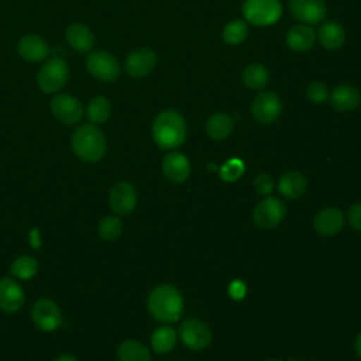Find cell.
<instances>
[{
  "label": "cell",
  "mask_w": 361,
  "mask_h": 361,
  "mask_svg": "<svg viewBox=\"0 0 361 361\" xmlns=\"http://www.w3.org/2000/svg\"><path fill=\"white\" fill-rule=\"evenodd\" d=\"M316 31L307 24H296L286 32V45L296 52H305L313 48L316 42Z\"/></svg>",
  "instance_id": "44dd1931"
},
{
  "label": "cell",
  "mask_w": 361,
  "mask_h": 361,
  "mask_svg": "<svg viewBox=\"0 0 361 361\" xmlns=\"http://www.w3.org/2000/svg\"><path fill=\"white\" fill-rule=\"evenodd\" d=\"M244 173V162L238 158H231L220 168V178L226 182L237 180Z\"/></svg>",
  "instance_id": "1f68e13d"
},
{
  "label": "cell",
  "mask_w": 361,
  "mask_h": 361,
  "mask_svg": "<svg viewBox=\"0 0 361 361\" xmlns=\"http://www.w3.org/2000/svg\"><path fill=\"white\" fill-rule=\"evenodd\" d=\"M54 361H78V358L75 355H72V354H61Z\"/></svg>",
  "instance_id": "8d00e7d4"
},
{
  "label": "cell",
  "mask_w": 361,
  "mask_h": 361,
  "mask_svg": "<svg viewBox=\"0 0 361 361\" xmlns=\"http://www.w3.org/2000/svg\"><path fill=\"white\" fill-rule=\"evenodd\" d=\"M329 96H330V92H329L327 86L320 82H313L306 89V97L312 103H316V104L324 103L329 99Z\"/></svg>",
  "instance_id": "d6a6232c"
},
{
  "label": "cell",
  "mask_w": 361,
  "mask_h": 361,
  "mask_svg": "<svg viewBox=\"0 0 361 361\" xmlns=\"http://www.w3.org/2000/svg\"><path fill=\"white\" fill-rule=\"evenodd\" d=\"M99 235L106 241H113L120 237L123 231V223L116 216H106L99 221L97 226Z\"/></svg>",
  "instance_id": "4dcf8cb0"
},
{
  "label": "cell",
  "mask_w": 361,
  "mask_h": 361,
  "mask_svg": "<svg viewBox=\"0 0 361 361\" xmlns=\"http://www.w3.org/2000/svg\"><path fill=\"white\" fill-rule=\"evenodd\" d=\"M314 228L323 235H336L344 226V213L337 207H326L314 217Z\"/></svg>",
  "instance_id": "ac0fdd59"
},
{
  "label": "cell",
  "mask_w": 361,
  "mask_h": 361,
  "mask_svg": "<svg viewBox=\"0 0 361 361\" xmlns=\"http://www.w3.org/2000/svg\"><path fill=\"white\" fill-rule=\"evenodd\" d=\"M118 361H151L149 350L137 340H126L117 348Z\"/></svg>",
  "instance_id": "4316f807"
},
{
  "label": "cell",
  "mask_w": 361,
  "mask_h": 361,
  "mask_svg": "<svg viewBox=\"0 0 361 361\" xmlns=\"http://www.w3.org/2000/svg\"><path fill=\"white\" fill-rule=\"evenodd\" d=\"M354 348H355V351H357V354H358V357L361 358V333L355 337V341H354Z\"/></svg>",
  "instance_id": "f35d334b"
},
{
  "label": "cell",
  "mask_w": 361,
  "mask_h": 361,
  "mask_svg": "<svg viewBox=\"0 0 361 361\" xmlns=\"http://www.w3.org/2000/svg\"><path fill=\"white\" fill-rule=\"evenodd\" d=\"M316 35L319 42L330 51L341 48L345 41V31L337 21H324Z\"/></svg>",
  "instance_id": "7402d4cb"
},
{
  "label": "cell",
  "mask_w": 361,
  "mask_h": 361,
  "mask_svg": "<svg viewBox=\"0 0 361 361\" xmlns=\"http://www.w3.org/2000/svg\"><path fill=\"white\" fill-rule=\"evenodd\" d=\"M223 39L228 45H238L241 44L248 35L247 23L243 20H233L228 21L223 28Z\"/></svg>",
  "instance_id": "f546056e"
},
{
  "label": "cell",
  "mask_w": 361,
  "mask_h": 361,
  "mask_svg": "<svg viewBox=\"0 0 361 361\" xmlns=\"http://www.w3.org/2000/svg\"><path fill=\"white\" fill-rule=\"evenodd\" d=\"M69 47L78 52H90L94 47V35L83 23H72L65 31Z\"/></svg>",
  "instance_id": "ffe728a7"
},
{
  "label": "cell",
  "mask_w": 361,
  "mask_h": 361,
  "mask_svg": "<svg viewBox=\"0 0 361 361\" xmlns=\"http://www.w3.org/2000/svg\"><path fill=\"white\" fill-rule=\"evenodd\" d=\"M72 151L85 162H96L102 159L107 149V141L103 131L92 123L82 124L75 128L71 137Z\"/></svg>",
  "instance_id": "3957f363"
},
{
  "label": "cell",
  "mask_w": 361,
  "mask_h": 361,
  "mask_svg": "<svg viewBox=\"0 0 361 361\" xmlns=\"http://www.w3.org/2000/svg\"><path fill=\"white\" fill-rule=\"evenodd\" d=\"M111 210L120 216L130 214L137 206V190L130 182L116 183L109 195Z\"/></svg>",
  "instance_id": "9a60e30c"
},
{
  "label": "cell",
  "mask_w": 361,
  "mask_h": 361,
  "mask_svg": "<svg viewBox=\"0 0 361 361\" xmlns=\"http://www.w3.org/2000/svg\"><path fill=\"white\" fill-rule=\"evenodd\" d=\"M49 109L52 116L65 126H75L85 116L80 100L69 93H55L49 100Z\"/></svg>",
  "instance_id": "52a82bcc"
},
{
  "label": "cell",
  "mask_w": 361,
  "mask_h": 361,
  "mask_svg": "<svg viewBox=\"0 0 361 361\" xmlns=\"http://www.w3.org/2000/svg\"><path fill=\"white\" fill-rule=\"evenodd\" d=\"M110 114H111V103L103 94L94 96L87 103V106L85 109V116L87 117L89 123L96 124V126L106 123L109 120Z\"/></svg>",
  "instance_id": "d4e9b609"
},
{
  "label": "cell",
  "mask_w": 361,
  "mask_h": 361,
  "mask_svg": "<svg viewBox=\"0 0 361 361\" xmlns=\"http://www.w3.org/2000/svg\"><path fill=\"white\" fill-rule=\"evenodd\" d=\"M157 54L149 48H138L130 52L124 61V69L127 75L134 79L148 76L157 66Z\"/></svg>",
  "instance_id": "7c38bea8"
},
{
  "label": "cell",
  "mask_w": 361,
  "mask_h": 361,
  "mask_svg": "<svg viewBox=\"0 0 361 361\" xmlns=\"http://www.w3.org/2000/svg\"><path fill=\"white\" fill-rule=\"evenodd\" d=\"M289 10L298 21L307 25L322 23L327 14V7L323 0H290Z\"/></svg>",
  "instance_id": "4fadbf2b"
},
{
  "label": "cell",
  "mask_w": 361,
  "mask_h": 361,
  "mask_svg": "<svg viewBox=\"0 0 361 361\" xmlns=\"http://www.w3.org/2000/svg\"><path fill=\"white\" fill-rule=\"evenodd\" d=\"M244 18L257 27H268L275 24L282 16L281 0H244Z\"/></svg>",
  "instance_id": "5b68a950"
},
{
  "label": "cell",
  "mask_w": 361,
  "mask_h": 361,
  "mask_svg": "<svg viewBox=\"0 0 361 361\" xmlns=\"http://www.w3.org/2000/svg\"><path fill=\"white\" fill-rule=\"evenodd\" d=\"M271 361H279V360H271Z\"/></svg>",
  "instance_id": "ab89813d"
},
{
  "label": "cell",
  "mask_w": 361,
  "mask_h": 361,
  "mask_svg": "<svg viewBox=\"0 0 361 361\" xmlns=\"http://www.w3.org/2000/svg\"><path fill=\"white\" fill-rule=\"evenodd\" d=\"M175 341H176V333L172 327H168V326L158 327L151 336V345L154 351L159 354L169 353L175 347Z\"/></svg>",
  "instance_id": "83f0119b"
},
{
  "label": "cell",
  "mask_w": 361,
  "mask_h": 361,
  "mask_svg": "<svg viewBox=\"0 0 361 361\" xmlns=\"http://www.w3.org/2000/svg\"><path fill=\"white\" fill-rule=\"evenodd\" d=\"M179 337L190 350H204L212 343V333L207 324L197 319H186L179 326Z\"/></svg>",
  "instance_id": "8fae6325"
},
{
  "label": "cell",
  "mask_w": 361,
  "mask_h": 361,
  "mask_svg": "<svg viewBox=\"0 0 361 361\" xmlns=\"http://www.w3.org/2000/svg\"><path fill=\"white\" fill-rule=\"evenodd\" d=\"M162 173L164 176L173 182L182 183L190 175V162L182 152H169L162 159Z\"/></svg>",
  "instance_id": "e0dca14e"
},
{
  "label": "cell",
  "mask_w": 361,
  "mask_h": 361,
  "mask_svg": "<svg viewBox=\"0 0 361 361\" xmlns=\"http://www.w3.org/2000/svg\"><path fill=\"white\" fill-rule=\"evenodd\" d=\"M23 288L10 276L0 279V310L16 313L24 305Z\"/></svg>",
  "instance_id": "2e32d148"
},
{
  "label": "cell",
  "mask_w": 361,
  "mask_h": 361,
  "mask_svg": "<svg viewBox=\"0 0 361 361\" xmlns=\"http://www.w3.org/2000/svg\"><path fill=\"white\" fill-rule=\"evenodd\" d=\"M278 189L288 199H298L306 190V179L300 172L289 171L283 173L278 182Z\"/></svg>",
  "instance_id": "603a6c76"
},
{
  "label": "cell",
  "mask_w": 361,
  "mask_h": 361,
  "mask_svg": "<svg viewBox=\"0 0 361 361\" xmlns=\"http://www.w3.org/2000/svg\"><path fill=\"white\" fill-rule=\"evenodd\" d=\"M10 271H11L13 276L23 279V281H28L37 274L38 262L35 258H32L30 255H21L14 259Z\"/></svg>",
  "instance_id": "f1b7e54d"
},
{
  "label": "cell",
  "mask_w": 361,
  "mask_h": 361,
  "mask_svg": "<svg viewBox=\"0 0 361 361\" xmlns=\"http://www.w3.org/2000/svg\"><path fill=\"white\" fill-rule=\"evenodd\" d=\"M282 113V100L275 92H261L251 103V114L261 124H271Z\"/></svg>",
  "instance_id": "30bf717a"
},
{
  "label": "cell",
  "mask_w": 361,
  "mask_h": 361,
  "mask_svg": "<svg viewBox=\"0 0 361 361\" xmlns=\"http://www.w3.org/2000/svg\"><path fill=\"white\" fill-rule=\"evenodd\" d=\"M31 319L39 330L54 331L62 324V312L52 299L41 298L31 309Z\"/></svg>",
  "instance_id": "9c48e42d"
},
{
  "label": "cell",
  "mask_w": 361,
  "mask_h": 361,
  "mask_svg": "<svg viewBox=\"0 0 361 361\" xmlns=\"http://www.w3.org/2000/svg\"><path fill=\"white\" fill-rule=\"evenodd\" d=\"M69 66L61 56H49L37 73V85L41 92L55 94L68 83Z\"/></svg>",
  "instance_id": "277c9868"
},
{
  "label": "cell",
  "mask_w": 361,
  "mask_h": 361,
  "mask_svg": "<svg viewBox=\"0 0 361 361\" xmlns=\"http://www.w3.org/2000/svg\"><path fill=\"white\" fill-rule=\"evenodd\" d=\"M254 189L261 196H268L274 190V179L268 173H259L254 180Z\"/></svg>",
  "instance_id": "836d02e7"
},
{
  "label": "cell",
  "mask_w": 361,
  "mask_h": 361,
  "mask_svg": "<svg viewBox=\"0 0 361 361\" xmlns=\"http://www.w3.org/2000/svg\"><path fill=\"white\" fill-rule=\"evenodd\" d=\"M347 219H348L350 224L353 226V228H355L357 231L361 233V202L353 204V206L348 209Z\"/></svg>",
  "instance_id": "e575fe53"
},
{
  "label": "cell",
  "mask_w": 361,
  "mask_h": 361,
  "mask_svg": "<svg viewBox=\"0 0 361 361\" xmlns=\"http://www.w3.org/2000/svg\"><path fill=\"white\" fill-rule=\"evenodd\" d=\"M243 83L251 90H261L269 82V72L261 63H250L241 73Z\"/></svg>",
  "instance_id": "484cf974"
},
{
  "label": "cell",
  "mask_w": 361,
  "mask_h": 361,
  "mask_svg": "<svg viewBox=\"0 0 361 361\" xmlns=\"http://www.w3.org/2000/svg\"><path fill=\"white\" fill-rule=\"evenodd\" d=\"M244 290H245L244 283H241V282H234L230 285V295L234 296L235 299L244 296Z\"/></svg>",
  "instance_id": "d590c367"
},
{
  "label": "cell",
  "mask_w": 361,
  "mask_h": 361,
  "mask_svg": "<svg viewBox=\"0 0 361 361\" xmlns=\"http://www.w3.org/2000/svg\"><path fill=\"white\" fill-rule=\"evenodd\" d=\"M286 214L283 202L278 197L262 199L252 210V220L261 228H274L282 223Z\"/></svg>",
  "instance_id": "ba28073f"
},
{
  "label": "cell",
  "mask_w": 361,
  "mask_h": 361,
  "mask_svg": "<svg viewBox=\"0 0 361 361\" xmlns=\"http://www.w3.org/2000/svg\"><path fill=\"white\" fill-rule=\"evenodd\" d=\"M148 310L154 319L162 323L176 322L183 309V300L179 290L168 283L152 288L147 300Z\"/></svg>",
  "instance_id": "7a4b0ae2"
},
{
  "label": "cell",
  "mask_w": 361,
  "mask_h": 361,
  "mask_svg": "<svg viewBox=\"0 0 361 361\" xmlns=\"http://www.w3.org/2000/svg\"><path fill=\"white\" fill-rule=\"evenodd\" d=\"M39 245V238H38V231L32 230L31 231V247L37 248Z\"/></svg>",
  "instance_id": "74e56055"
},
{
  "label": "cell",
  "mask_w": 361,
  "mask_h": 361,
  "mask_svg": "<svg viewBox=\"0 0 361 361\" xmlns=\"http://www.w3.org/2000/svg\"><path fill=\"white\" fill-rule=\"evenodd\" d=\"M233 118L223 111L212 114L206 121V133L210 138L221 141L230 135L233 131Z\"/></svg>",
  "instance_id": "cb8c5ba5"
},
{
  "label": "cell",
  "mask_w": 361,
  "mask_h": 361,
  "mask_svg": "<svg viewBox=\"0 0 361 361\" xmlns=\"http://www.w3.org/2000/svg\"><path fill=\"white\" fill-rule=\"evenodd\" d=\"M188 128L183 116L176 110L161 111L152 123V138L162 149H175L186 140Z\"/></svg>",
  "instance_id": "6da1fadb"
},
{
  "label": "cell",
  "mask_w": 361,
  "mask_h": 361,
  "mask_svg": "<svg viewBox=\"0 0 361 361\" xmlns=\"http://www.w3.org/2000/svg\"><path fill=\"white\" fill-rule=\"evenodd\" d=\"M329 100H330L333 109H336L337 111L347 113V111H351L358 107V104L361 102V94L357 87L344 83V85H338L333 89V92L329 96Z\"/></svg>",
  "instance_id": "d6986e66"
},
{
  "label": "cell",
  "mask_w": 361,
  "mask_h": 361,
  "mask_svg": "<svg viewBox=\"0 0 361 361\" xmlns=\"http://www.w3.org/2000/svg\"><path fill=\"white\" fill-rule=\"evenodd\" d=\"M18 55L27 62H44L51 55L48 42L38 34H25L17 42Z\"/></svg>",
  "instance_id": "5bb4252c"
},
{
  "label": "cell",
  "mask_w": 361,
  "mask_h": 361,
  "mask_svg": "<svg viewBox=\"0 0 361 361\" xmlns=\"http://www.w3.org/2000/svg\"><path fill=\"white\" fill-rule=\"evenodd\" d=\"M87 72L103 83H111L118 79L121 68L114 55L107 51H93L86 58Z\"/></svg>",
  "instance_id": "8992f818"
}]
</instances>
